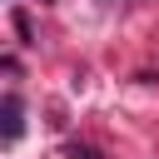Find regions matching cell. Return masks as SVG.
Masks as SVG:
<instances>
[{
	"instance_id": "cell-1",
	"label": "cell",
	"mask_w": 159,
	"mask_h": 159,
	"mask_svg": "<svg viewBox=\"0 0 159 159\" xmlns=\"http://www.w3.org/2000/svg\"><path fill=\"white\" fill-rule=\"evenodd\" d=\"M0 114H5V144H15V139H20V129H25V109H20V94H5Z\"/></svg>"
},
{
	"instance_id": "cell-2",
	"label": "cell",
	"mask_w": 159,
	"mask_h": 159,
	"mask_svg": "<svg viewBox=\"0 0 159 159\" xmlns=\"http://www.w3.org/2000/svg\"><path fill=\"white\" fill-rule=\"evenodd\" d=\"M70 159H94V149H80V144H75V149H70Z\"/></svg>"
}]
</instances>
